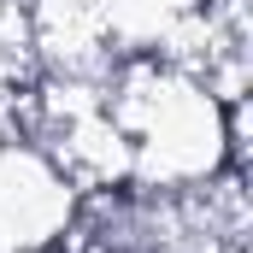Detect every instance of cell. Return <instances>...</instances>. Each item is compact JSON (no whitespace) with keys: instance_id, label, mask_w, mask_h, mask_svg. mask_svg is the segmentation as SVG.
Segmentation results:
<instances>
[]
</instances>
